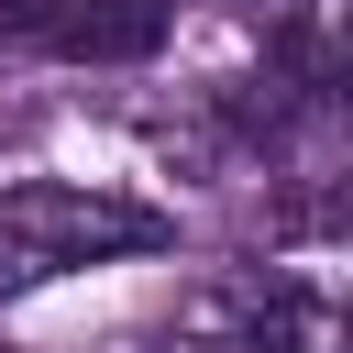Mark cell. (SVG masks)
Instances as JSON below:
<instances>
[{
	"label": "cell",
	"instance_id": "cell-1",
	"mask_svg": "<svg viewBox=\"0 0 353 353\" xmlns=\"http://www.w3.org/2000/svg\"><path fill=\"white\" fill-rule=\"evenodd\" d=\"M176 243L165 210L143 199H110V188H66V176H22L0 188V298H33L77 265H110V254H154Z\"/></svg>",
	"mask_w": 353,
	"mask_h": 353
},
{
	"label": "cell",
	"instance_id": "cell-2",
	"mask_svg": "<svg viewBox=\"0 0 353 353\" xmlns=\"http://www.w3.org/2000/svg\"><path fill=\"white\" fill-rule=\"evenodd\" d=\"M176 0H0V44L66 55V66H143Z\"/></svg>",
	"mask_w": 353,
	"mask_h": 353
},
{
	"label": "cell",
	"instance_id": "cell-3",
	"mask_svg": "<svg viewBox=\"0 0 353 353\" xmlns=\"http://www.w3.org/2000/svg\"><path fill=\"white\" fill-rule=\"evenodd\" d=\"M243 353H353V298L320 287H265L243 320Z\"/></svg>",
	"mask_w": 353,
	"mask_h": 353
}]
</instances>
